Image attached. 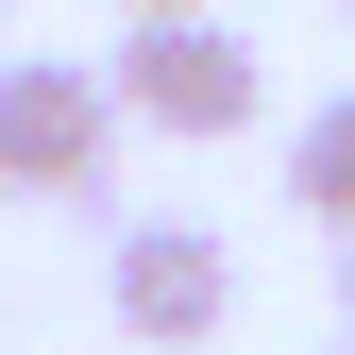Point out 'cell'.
Returning <instances> with one entry per match:
<instances>
[{"mask_svg":"<svg viewBox=\"0 0 355 355\" xmlns=\"http://www.w3.org/2000/svg\"><path fill=\"white\" fill-rule=\"evenodd\" d=\"M102 288H119V338H153V355H203L237 322V254H220L203 220H119Z\"/></svg>","mask_w":355,"mask_h":355,"instance_id":"3","label":"cell"},{"mask_svg":"<svg viewBox=\"0 0 355 355\" xmlns=\"http://www.w3.org/2000/svg\"><path fill=\"white\" fill-rule=\"evenodd\" d=\"M254 34L237 17H136L119 34V102L153 119V136H254Z\"/></svg>","mask_w":355,"mask_h":355,"instance_id":"2","label":"cell"},{"mask_svg":"<svg viewBox=\"0 0 355 355\" xmlns=\"http://www.w3.org/2000/svg\"><path fill=\"white\" fill-rule=\"evenodd\" d=\"M338 322H355V237H338Z\"/></svg>","mask_w":355,"mask_h":355,"instance_id":"6","label":"cell"},{"mask_svg":"<svg viewBox=\"0 0 355 355\" xmlns=\"http://www.w3.org/2000/svg\"><path fill=\"white\" fill-rule=\"evenodd\" d=\"M136 17H220V0H119V34H136Z\"/></svg>","mask_w":355,"mask_h":355,"instance_id":"5","label":"cell"},{"mask_svg":"<svg viewBox=\"0 0 355 355\" xmlns=\"http://www.w3.org/2000/svg\"><path fill=\"white\" fill-rule=\"evenodd\" d=\"M338 17H355V0H338Z\"/></svg>","mask_w":355,"mask_h":355,"instance_id":"7","label":"cell"},{"mask_svg":"<svg viewBox=\"0 0 355 355\" xmlns=\"http://www.w3.org/2000/svg\"><path fill=\"white\" fill-rule=\"evenodd\" d=\"M119 68H51V51H0V187L17 203H102V153H119Z\"/></svg>","mask_w":355,"mask_h":355,"instance_id":"1","label":"cell"},{"mask_svg":"<svg viewBox=\"0 0 355 355\" xmlns=\"http://www.w3.org/2000/svg\"><path fill=\"white\" fill-rule=\"evenodd\" d=\"M288 203L322 220V237H355V102H322V119L288 136Z\"/></svg>","mask_w":355,"mask_h":355,"instance_id":"4","label":"cell"}]
</instances>
